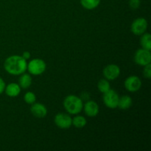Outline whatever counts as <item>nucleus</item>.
Masks as SVG:
<instances>
[{
  "mask_svg": "<svg viewBox=\"0 0 151 151\" xmlns=\"http://www.w3.org/2000/svg\"><path fill=\"white\" fill-rule=\"evenodd\" d=\"M27 62L22 55H14L4 60V69L11 75H21L27 71Z\"/></svg>",
  "mask_w": 151,
  "mask_h": 151,
  "instance_id": "nucleus-1",
  "label": "nucleus"
},
{
  "mask_svg": "<svg viewBox=\"0 0 151 151\" xmlns=\"http://www.w3.org/2000/svg\"><path fill=\"white\" fill-rule=\"evenodd\" d=\"M63 105L65 110L69 114L76 115L82 111L83 101L78 96L70 94L65 97Z\"/></svg>",
  "mask_w": 151,
  "mask_h": 151,
  "instance_id": "nucleus-2",
  "label": "nucleus"
},
{
  "mask_svg": "<svg viewBox=\"0 0 151 151\" xmlns=\"http://www.w3.org/2000/svg\"><path fill=\"white\" fill-rule=\"evenodd\" d=\"M47 69V64L42 59L34 58L27 63V70L33 76H38L44 73Z\"/></svg>",
  "mask_w": 151,
  "mask_h": 151,
  "instance_id": "nucleus-3",
  "label": "nucleus"
},
{
  "mask_svg": "<svg viewBox=\"0 0 151 151\" xmlns=\"http://www.w3.org/2000/svg\"><path fill=\"white\" fill-rule=\"evenodd\" d=\"M119 98V94L114 90L110 88L109 91H106V92H105L103 94V100L106 107L114 109L117 108Z\"/></svg>",
  "mask_w": 151,
  "mask_h": 151,
  "instance_id": "nucleus-4",
  "label": "nucleus"
},
{
  "mask_svg": "<svg viewBox=\"0 0 151 151\" xmlns=\"http://www.w3.org/2000/svg\"><path fill=\"white\" fill-rule=\"evenodd\" d=\"M147 27H148L147 21L145 18H137L131 24V30L134 35L139 36L146 32Z\"/></svg>",
  "mask_w": 151,
  "mask_h": 151,
  "instance_id": "nucleus-5",
  "label": "nucleus"
},
{
  "mask_svg": "<svg viewBox=\"0 0 151 151\" xmlns=\"http://www.w3.org/2000/svg\"><path fill=\"white\" fill-rule=\"evenodd\" d=\"M134 61L137 65L141 66H145L149 64L151 62V53L150 50H145V49H139L137 50L134 55Z\"/></svg>",
  "mask_w": 151,
  "mask_h": 151,
  "instance_id": "nucleus-6",
  "label": "nucleus"
},
{
  "mask_svg": "<svg viewBox=\"0 0 151 151\" xmlns=\"http://www.w3.org/2000/svg\"><path fill=\"white\" fill-rule=\"evenodd\" d=\"M72 118L69 114L65 113H58L55 116L54 122L58 128L60 129H69L72 126Z\"/></svg>",
  "mask_w": 151,
  "mask_h": 151,
  "instance_id": "nucleus-7",
  "label": "nucleus"
},
{
  "mask_svg": "<svg viewBox=\"0 0 151 151\" xmlns=\"http://www.w3.org/2000/svg\"><path fill=\"white\" fill-rule=\"evenodd\" d=\"M142 81L139 77L136 75H131L125 79L124 86L127 91L129 92H137L141 88Z\"/></svg>",
  "mask_w": 151,
  "mask_h": 151,
  "instance_id": "nucleus-8",
  "label": "nucleus"
},
{
  "mask_svg": "<svg viewBox=\"0 0 151 151\" xmlns=\"http://www.w3.org/2000/svg\"><path fill=\"white\" fill-rule=\"evenodd\" d=\"M103 74L108 81H114L120 75V68L116 64H109L103 69Z\"/></svg>",
  "mask_w": 151,
  "mask_h": 151,
  "instance_id": "nucleus-9",
  "label": "nucleus"
},
{
  "mask_svg": "<svg viewBox=\"0 0 151 151\" xmlns=\"http://www.w3.org/2000/svg\"><path fill=\"white\" fill-rule=\"evenodd\" d=\"M83 110L84 113L88 117H95L98 115L100 111V108L98 104L94 100H87L85 103H83Z\"/></svg>",
  "mask_w": 151,
  "mask_h": 151,
  "instance_id": "nucleus-10",
  "label": "nucleus"
},
{
  "mask_svg": "<svg viewBox=\"0 0 151 151\" xmlns=\"http://www.w3.org/2000/svg\"><path fill=\"white\" fill-rule=\"evenodd\" d=\"M30 111L35 117L44 118L47 114V109L44 104L39 103H34L31 105Z\"/></svg>",
  "mask_w": 151,
  "mask_h": 151,
  "instance_id": "nucleus-11",
  "label": "nucleus"
},
{
  "mask_svg": "<svg viewBox=\"0 0 151 151\" xmlns=\"http://www.w3.org/2000/svg\"><path fill=\"white\" fill-rule=\"evenodd\" d=\"M21 90L22 88L19 83H10L8 85L5 86V88H4V91L5 94H7L8 97H16L19 96L21 93Z\"/></svg>",
  "mask_w": 151,
  "mask_h": 151,
  "instance_id": "nucleus-12",
  "label": "nucleus"
},
{
  "mask_svg": "<svg viewBox=\"0 0 151 151\" xmlns=\"http://www.w3.org/2000/svg\"><path fill=\"white\" fill-rule=\"evenodd\" d=\"M132 104V98L129 95H123L122 97H119L117 107L121 110H127L131 107Z\"/></svg>",
  "mask_w": 151,
  "mask_h": 151,
  "instance_id": "nucleus-13",
  "label": "nucleus"
},
{
  "mask_svg": "<svg viewBox=\"0 0 151 151\" xmlns=\"http://www.w3.org/2000/svg\"><path fill=\"white\" fill-rule=\"evenodd\" d=\"M32 76L29 73H23L21 75L19 81V85L23 89L28 88L31 85H32Z\"/></svg>",
  "mask_w": 151,
  "mask_h": 151,
  "instance_id": "nucleus-14",
  "label": "nucleus"
},
{
  "mask_svg": "<svg viewBox=\"0 0 151 151\" xmlns=\"http://www.w3.org/2000/svg\"><path fill=\"white\" fill-rule=\"evenodd\" d=\"M87 120L85 116L76 114L72 119V125L76 128H83L86 125Z\"/></svg>",
  "mask_w": 151,
  "mask_h": 151,
  "instance_id": "nucleus-15",
  "label": "nucleus"
},
{
  "mask_svg": "<svg viewBox=\"0 0 151 151\" xmlns=\"http://www.w3.org/2000/svg\"><path fill=\"white\" fill-rule=\"evenodd\" d=\"M140 44H141L142 48L147 50H151V35L148 32H145L141 35L140 39Z\"/></svg>",
  "mask_w": 151,
  "mask_h": 151,
  "instance_id": "nucleus-16",
  "label": "nucleus"
},
{
  "mask_svg": "<svg viewBox=\"0 0 151 151\" xmlns=\"http://www.w3.org/2000/svg\"><path fill=\"white\" fill-rule=\"evenodd\" d=\"M100 3V0H81V4L83 8L91 10L97 8Z\"/></svg>",
  "mask_w": 151,
  "mask_h": 151,
  "instance_id": "nucleus-17",
  "label": "nucleus"
},
{
  "mask_svg": "<svg viewBox=\"0 0 151 151\" xmlns=\"http://www.w3.org/2000/svg\"><path fill=\"white\" fill-rule=\"evenodd\" d=\"M97 88L101 93L104 94L105 92L109 91L111 88V85L109 81L106 80V78H103L99 81L97 83Z\"/></svg>",
  "mask_w": 151,
  "mask_h": 151,
  "instance_id": "nucleus-18",
  "label": "nucleus"
},
{
  "mask_svg": "<svg viewBox=\"0 0 151 151\" xmlns=\"http://www.w3.org/2000/svg\"><path fill=\"white\" fill-rule=\"evenodd\" d=\"M24 100L27 104L32 105L36 101V96L32 91H27L24 95Z\"/></svg>",
  "mask_w": 151,
  "mask_h": 151,
  "instance_id": "nucleus-19",
  "label": "nucleus"
},
{
  "mask_svg": "<svg viewBox=\"0 0 151 151\" xmlns=\"http://www.w3.org/2000/svg\"><path fill=\"white\" fill-rule=\"evenodd\" d=\"M143 75H144L145 78H147V79H150L151 78V64L146 65L144 66V69H143Z\"/></svg>",
  "mask_w": 151,
  "mask_h": 151,
  "instance_id": "nucleus-20",
  "label": "nucleus"
},
{
  "mask_svg": "<svg viewBox=\"0 0 151 151\" xmlns=\"http://www.w3.org/2000/svg\"><path fill=\"white\" fill-rule=\"evenodd\" d=\"M141 4L140 0H129V6L132 10H137Z\"/></svg>",
  "mask_w": 151,
  "mask_h": 151,
  "instance_id": "nucleus-21",
  "label": "nucleus"
},
{
  "mask_svg": "<svg viewBox=\"0 0 151 151\" xmlns=\"http://www.w3.org/2000/svg\"><path fill=\"white\" fill-rule=\"evenodd\" d=\"M5 83H4V80L0 77V94H2L4 91V88H5Z\"/></svg>",
  "mask_w": 151,
  "mask_h": 151,
  "instance_id": "nucleus-22",
  "label": "nucleus"
},
{
  "mask_svg": "<svg viewBox=\"0 0 151 151\" xmlns=\"http://www.w3.org/2000/svg\"><path fill=\"white\" fill-rule=\"evenodd\" d=\"M80 97H81V99L83 101V100L87 101V100H89L90 95L88 92H83L82 94H81V96H80Z\"/></svg>",
  "mask_w": 151,
  "mask_h": 151,
  "instance_id": "nucleus-23",
  "label": "nucleus"
},
{
  "mask_svg": "<svg viewBox=\"0 0 151 151\" xmlns=\"http://www.w3.org/2000/svg\"><path fill=\"white\" fill-rule=\"evenodd\" d=\"M22 56V58H24L25 60H29V58H30L31 54H30V52H29L26 51V52H24Z\"/></svg>",
  "mask_w": 151,
  "mask_h": 151,
  "instance_id": "nucleus-24",
  "label": "nucleus"
}]
</instances>
